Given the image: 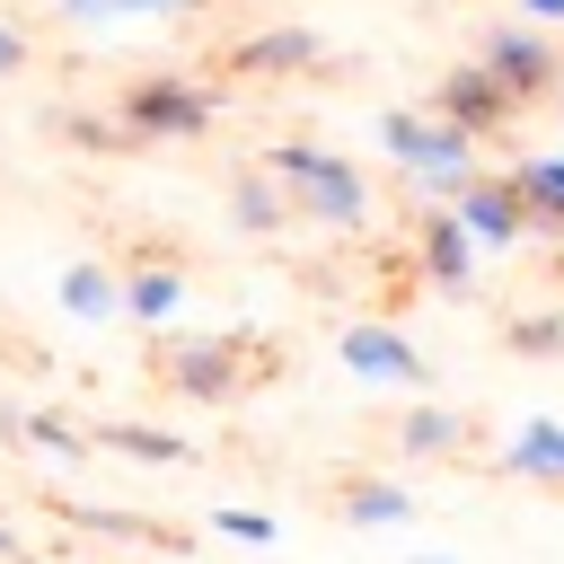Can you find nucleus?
I'll return each mask as SVG.
<instances>
[{
	"label": "nucleus",
	"instance_id": "21",
	"mask_svg": "<svg viewBox=\"0 0 564 564\" xmlns=\"http://www.w3.org/2000/svg\"><path fill=\"white\" fill-rule=\"evenodd\" d=\"M502 344L529 352V361H555V352H564V308H520V317L502 326Z\"/></svg>",
	"mask_w": 564,
	"mask_h": 564
},
{
	"label": "nucleus",
	"instance_id": "4",
	"mask_svg": "<svg viewBox=\"0 0 564 564\" xmlns=\"http://www.w3.org/2000/svg\"><path fill=\"white\" fill-rule=\"evenodd\" d=\"M159 379L176 397H194V405H229L247 388V335L238 326L229 335H167L159 344Z\"/></svg>",
	"mask_w": 564,
	"mask_h": 564
},
{
	"label": "nucleus",
	"instance_id": "10",
	"mask_svg": "<svg viewBox=\"0 0 564 564\" xmlns=\"http://www.w3.org/2000/svg\"><path fill=\"white\" fill-rule=\"evenodd\" d=\"M476 256H485V247L458 229V212L432 203L423 229H414V264H423V282H432V291H467V282H476Z\"/></svg>",
	"mask_w": 564,
	"mask_h": 564
},
{
	"label": "nucleus",
	"instance_id": "13",
	"mask_svg": "<svg viewBox=\"0 0 564 564\" xmlns=\"http://www.w3.org/2000/svg\"><path fill=\"white\" fill-rule=\"evenodd\" d=\"M511 194H520V212H529V238L564 247V150L520 159V167H511Z\"/></svg>",
	"mask_w": 564,
	"mask_h": 564
},
{
	"label": "nucleus",
	"instance_id": "20",
	"mask_svg": "<svg viewBox=\"0 0 564 564\" xmlns=\"http://www.w3.org/2000/svg\"><path fill=\"white\" fill-rule=\"evenodd\" d=\"M26 449H44V458H88L97 441H88L70 414H53V405H26Z\"/></svg>",
	"mask_w": 564,
	"mask_h": 564
},
{
	"label": "nucleus",
	"instance_id": "23",
	"mask_svg": "<svg viewBox=\"0 0 564 564\" xmlns=\"http://www.w3.org/2000/svg\"><path fill=\"white\" fill-rule=\"evenodd\" d=\"M212 538H229V546H273L282 520H273V511H247V502H220V511H212Z\"/></svg>",
	"mask_w": 564,
	"mask_h": 564
},
{
	"label": "nucleus",
	"instance_id": "12",
	"mask_svg": "<svg viewBox=\"0 0 564 564\" xmlns=\"http://www.w3.org/2000/svg\"><path fill=\"white\" fill-rule=\"evenodd\" d=\"M53 300H62V317H70V326H115V317H123V273H115V264H97V256H79V264H62Z\"/></svg>",
	"mask_w": 564,
	"mask_h": 564
},
{
	"label": "nucleus",
	"instance_id": "17",
	"mask_svg": "<svg viewBox=\"0 0 564 564\" xmlns=\"http://www.w3.org/2000/svg\"><path fill=\"white\" fill-rule=\"evenodd\" d=\"M88 441L115 449V458H132V467H194V441L167 432V423H106V432H88Z\"/></svg>",
	"mask_w": 564,
	"mask_h": 564
},
{
	"label": "nucleus",
	"instance_id": "6",
	"mask_svg": "<svg viewBox=\"0 0 564 564\" xmlns=\"http://www.w3.org/2000/svg\"><path fill=\"white\" fill-rule=\"evenodd\" d=\"M335 361L361 379V388H405V397H423L432 388V361L414 352V335L405 326H388V317H352L344 335H335Z\"/></svg>",
	"mask_w": 564,
	"mask_h": 564
},
{
	"label": "nucleus",
	"instance_id": "27",
	"mask_svg": "<svg viewBox=\"0 0 564 564\" xmlns=\"http://www.w3.org/2000/svg\"><path fill=\"white\" fill-rule=\"evenodd\" d=\"M511 9H520L529 26H564V0H511Z\"/></svg>",
	"mask_w": 564,
	"mask_h": 564
},
{
	"label": "nucleus",
	"instance_id": "11",
	"mask_svg": "<svg viewBox=\"0 0 564 564\" xmlns=\"http://www.w3.org/2000/svg\"><path fill=\"white\" fill-rule=\"evenodd\" d=\"M203 9L212 0H53V18L79 26V35H106V26H185Z\"/></svg>",
	"mask_w": 564,
	"mask_h": 564
},
{
	"label": "nucleus",
	"instance_id": "29",
	"mask_svg": "<svg viewBox=\"0 0 564 564\" xmlns=\"http://www.w3.org/2000/svg\"><path fill=\"white\" fill-rule=\"evenodd\" d=\"M405 564H458V555H405Z\"/></svg>",
	"mask_w": 564,
	"mask_h": 564
},
{
	"label": "nucleus",
	"instance_id": "3",
	"mask_svg": "<svg viewBox=\"0 0 564 564\" xmlns=\"http://www.w3.org/2000/svg\"><path fill=\"white\" fill-rule=\"evenodd\" d=\"M115 123L132 132V150H150V141H203L220 123V88L194 79V70H150V79H132L115 97Z\"/></svg>",
	"mask_w": 564,
	"mask_h": 564
},
{
	"label": "nucleus",
	"instance_id": "18",
	"mask_svg": "<svg viewBox=\"0 0 564 564\" xmlns=\"http://www.w3.org/2000/svg\"><path fill=\"white\" fill-rule=\"evenodd\" d=\"M458 441H467V414H458V405H432V397H414V405L397 414V449H405V458H449Z\"/></svg>",
	"mask_w": 564,
	"mask_h": 564
},
{
	"label": "nucleus",
	"instance_id": "24",
	"mask_svg": "<svg viewBox=\"0 0 564 564\" xmlns=\"http://www.w3.org/2000/svg\"><path fill=\"white\" fill-rule=\"evenodd\" d=\"M62 520H70V529H97V538H132V546H141V538H159L150 520H123V511H106V502H70Z\"/></svg>",
	"mask_w": 564,
	"mask_h": 564
},
{
	"label": "nucleus",
	"instance_id": "28",
	"mask_svg": "<svg viewBox=\"0 0 564 564\" xmlns=\"http://www.w3.org/2000/svg\"><path fill=\"white\" fill-rule=\"evenodd\" d=\"M0 564H35V546H26V538H18L9 520H0Z\"/></svg>",
	"mask_w": 564,
	"mask_h": 564
},
{
	"label": "nucleus",
	"instance_id": "5",
	"mask_svg": "<svg viewBox=\"0 0 564 564\" xmlns=\"http://www.w3.org/2000/svg\"><path fill=\"white\" fill-rule=\"evenodd\" d=\"M476 62L520 97V106H555V88H564V44H546V26H485L476 35Z\"/></svg>",
	"mask_w": 564,
	"mask_h": 564
},
{
	"label": "nucleus",
	"instance_id": "25",
	"mask_svg": "<svg viewBox=\"0 0 564 564\" xmlns=\"http://www.w3.org/2000/svg\"><path fill=\"white\" fill-rule=\"evenodd\" d=\"M18 70H26V26L0 18V79H18Z\"/></svg>",
	"mask_w": 564,
	"mask_h": 564
},
{
	"label": "nucleus",
	"instance_id": "26",
	"mask_svg": "<svg viewBox=\"0 0 564 564\" xmlns=\"http://www.w3.org/2000/svg\"><path fill=\"white\" fill-rule=\"evenodd\" d=\"M0 441H9V449H26V405H18V397H0Z\"/></svg>",
	"mask_w": 564,
	"mask_h": 564
},
{
	"label": "nucleus",
	"instance_id": "19",
	"mask_svg": "<svg viewBox=\"0 0 564 564\" xmlns=\"http://www.w3.org/2000/svg\"><path fill=\"white\" fill-rule=\"evenodd\" d=\"M344 520H352V529H405V520H414V494H405L397 476H352V485H344Z\"/></svg>",
	"mask_w": 564,
	"mask_h": 564
},
{
	"label": "nucleus",
	"instance_id": "22",
	"mask_svg": "<svg viewBox=\"0 0 564 564\" xmlns=\"http://www.w3.org/2000/svg\"><path fill=\"white\" fill-rule=\"evenodd\" d=\"M53 132H62V141H79V150H97V159H115V150H132V132H123L115 115H88V106H70V115H53Z\"/></svg>",
	"mask_w": 564,
	"mask_h": 564
},
{
	"label": "nucleus",
	"instance_id": "2",
	"mask_svg": "<svg viewBox=\"0 0 564 564\" xmlns=\"http://www.w3.org/2000/svg\"><path fill=\"white\" fill-rule=\"evenodd\" d=\"M379 150L405 167V185H414L423 203H449V194L476 176V141H467L458 123H441L432 106H388V115H379Z\"/></svg>",
	"mask_w": 564,
	"mask_h": 564
},
{
	"label": "nucleus",
	"instance_id": "16",
	"mask_svg": "<svg viewBox=\"0 0 564 564\" xmlns=\"http://www.w3.org/2000/svg\"><path fill=\"white\" fill-rule=\"evenodd\" d=\"M229 220H238L247 238H282V229H291V194H282L264 167H238V176H229Z\"/></svg>",
	"mask_w": 564,
	"mask_h": 564
},
{
	"label": "nucleus",
	"instance_id": "1",
	"mask_svg": "<svg viewBox=\"0 0 564 564\" xmlns=\"http://www.w3.org/2000/svg\"><path fill=\"white\" fill-rule=\"evenodd\" d=\"M264 176L291 194V220H317V229H370V185L344 150L326 141H273L264 150Z\"/></svg>",
	"mask_w": 564,
	"mask_h": 564
},
{
	"label": "nucleus",
	"instance_id": "9",
	"mask_svg": "<svg viewBox=\"0 0 564 564\" xmlns=\"http://www.w3.org/2000/svg\"><path fill=\"white\" fill-rule=\"evenodd\" d=\"M317 62H326L317 26H256L247 44H229V70H238V79H300V70H317Z\"/></svg>",
	"mask_w": 564,
	"mask_h": 564
},
{
	"label": "nucleus",
	"instance_id": "8",
	"mask_svg": "<svg viewBox=\"0 0 564 564\" xmlns=\"http://www.w3.org/2000/svg\"><path fill=\"white\" fill-rule=\"evenodd\" d=\"M449 212H458V229L476 238V247H520L529 238V212H520V194H511V176H467L458 194H449Z\"/></svg>",
	"mask_w": 564,
	"mask_h": 564
},
{
	"label": "nucleus",
	"instance_id": "15",
	"mask_svg": "<svg viewBox=\"0 0 564 564\" xmlns=\"http://www.w3.org/2000/svg\"><path fill=\"white\" fill-rule=\"evenodd\" d=\"M502 476H529V485H564V414H529V423L502 441Z\"/></svg>",
	"mask_w": 564,
	"mask_h": 564
},
{
	"label": "nucleus",
	"instance_id": "7",
	"mask_svg": "<svg viewBox=\"0 0 564 564\" xmlns=\"http://www.w3.org/2000/svg\"><path fill=\"white\" fill-rule=\"evenodd\" d=\"M432 115H441V123H458L467 141H494V132L520 115V97H511L485 62H449V70H441V88H432Z\"/></svg>",
	"mask_w": 564,
	"mask_h": 564
},
{
	"label": "nucleus",
	"instance_id": "14",
	"mask_svg": "<svg viewBox=\"0 0 564 564\" xmlns=\"http://www.w3.org/2000/svg\"><path fill=\"white\" fill-rule=\"evenodd\" d=\"M176 308H185V273H176V264H159V256H150V264H132V273H123V317H132V326L167 335V326H176Z\"/></svg>",
	"mask_w": 564,
	"mask_h": 564
}]
</instances>
